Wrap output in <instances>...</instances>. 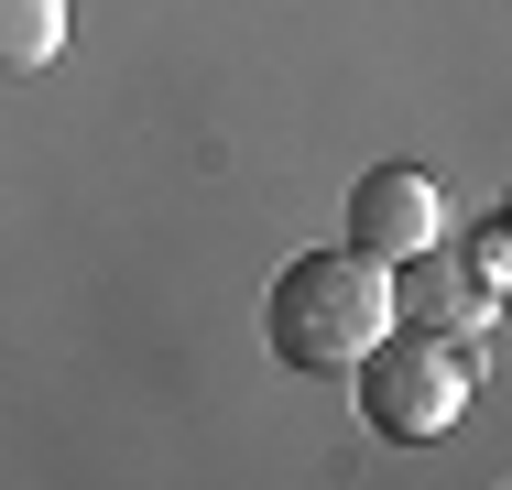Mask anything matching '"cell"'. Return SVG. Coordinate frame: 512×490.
Masks as SVG:
<instances>
[{"instance_id":"cell-1","label":"cell","mask_w":512,"mask_h":490,"mask_svg":"<svg viewBox=\"0 0 512 490\" xmlns=\"http://www.w3.org/2000/svg\"><path fill=\"white\" fill-rule=\"evenodd\" d=\"M393 327V262H371V251H295L273 294H262V349L284 360V371H349L371 338Z\"/></svg>"},{"instance_id":"cell-4","label":"cell","mask_w":512,"mask_h":490,"mask_svg":"<svg viewBox=\"0 0 512 490\" xmlns=\"http://www.w3.org/2000/svg\"><path fill=\"white\" fill-rule=\"evenodd\" d=\"M491 305H502V294L469 284V273L447 262V240L414 251V262H393V327H425V338H458V349H469V338L491 327Z\"/></svg>"},{"instance_id":"cell-3","label":"cell","mask_w":512,"mask_h":490,"mask_svg":"<svg viewBox=\"0 0 512 490\" xmlns=\"http://www.w3.org/2000/svg\"><path fill=\"white\" fill-rule=\"evenodd\" d=\"M447 240V186L436 175H414V164H371L360 186H349V251H371V262H414V251H436Z\"/></svg>"},{"instance_id":"cell-2","label":"cell","mask_w":512,"mask_h":490,"mask_svg":"<svg viewBox=\"0 0 512 490\" xmlns=\"http://www.w3.org/2000/svg\"><path fill=\"white\" fill-rule=\"evenodd\" d=\"M349 371H360V414H371V436H393V447H425V436H447V425L469 414V349H458V338L382 327Z\"/></svg>"},{"instance_id":"cell-5","label":"cell","mask_w":512,"mask_h":490,"mask_svg":"<svg viewBox=\"0 0 512 490\" xmlns=\"http://www.w3.org/2000/svg\"><path fill=\"white\" fill-rule=\"evenodd\" d=\"M55 44H66V0H0V77L55 66Z\"/></svg>"},{"instance_id":"cell-6","label":"cell","mask_w":512,"mask_h":490,"mask_svg":"<svg viewBox=\"0 0 512 490\" xmlns=\"http://www.w3.org/2000/svg\"><path fill=\"white\" fill-rule=\"evenodd\" d=\"M458 273H469L480 294H502V273H512V240H502V218H480V229L458 240Z\"/></svg>"}]
</instances>
